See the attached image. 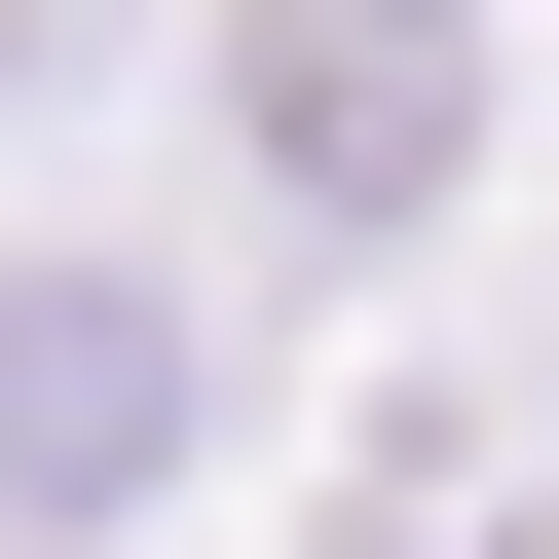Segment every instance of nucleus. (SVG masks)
Wrapping results in <instances>:
<instances>
[{
    "mask_svg": "<svg viewBox=\"0 0 559 559\" xmlns=\"http://www.w3.org/2000/svg\"><path fill=\"white\" fill-rule=\"evenodd\" d=\"M224 150L299 187L336 261H411L448 150H485V38H448V0H224Z\"/></svg>",
    "mask_w": 559,
    "mask_h": 559,
    "instance_id": "obj_1",
    "label": "nucleus"
},
{
    "mask_svg": "<svg viewBox=\"0 0 559 559\" xmlns=\"http://www.w3.org/2000/svg\"><path fill=\"white\" fill-rule=\"evenodd\" d=\"M187 299H150V261H0V559H75V522H150L187 485Z\"/></svg>",
    "mask_w": 559,
    "mask_h": 559,
    "instance_id": "obj_2",
    "label": "nucleus"
},
{
    "mask_svg": "<svg viewBox=\"0 0 559 559\" xmlns=\"http://www.w3.org/2000/svg\"><path fill=\"white\" fill-rule=\"evenodd\" d=\"M0 75H38V0H0Z\"/></svg>",
    "mask_w": 559,
    "mask_h": 559,
    "instance_id": "obj_3",
    "label": "nucleus"
}]
</instances>
